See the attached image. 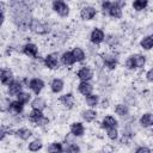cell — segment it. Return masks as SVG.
<instances>
[{"label":"cell","mask_w":153,"mask_h":153,"mask_svg":"<svg viewBox=\"0 0 153 153\" xmlns=\"http://www.w3.org/2000/svg\"><path fill=\"white\" fill-rule=\"evenodd\" d=\"M115 114L120 117H127L129 115V108L126 103H118L115 105Z\"/></svg>","instance_id":"cell-27"},{"label":"cell","mask_w":153,"mask_h":153,"mask_svg":"<svg viewBox=\"0 0 153 153\" xmlns=\"http://www.w3.org/2000/svg\"><path fill=\"white\" fill-rule=\"evenodd\" d=\"M20 92H23V82L20 80L14 79L8 86H7V93L10 97H17Z\"/></svg>","instance_id":"cell-10"},{"label":"cell","mask_w":153,"mask_h":153,"mask_svg":"<svg viewBox=\"0 0 153 153\" xmlns=\"http://www.w3.org/2000/svg\"><path fill=\"white\" fill-rule=\"evenodd\" d=\"M97 16V10L93 6H84L80 10V18L82 20H92Z\"/></svg>","instance_id":"cell-13"},{"label":"cell","mask_w":153,"mask_h":153,"mask_svg":"<svg viewBox=\"0 0 153 153\" xmlns=\"http://www.w3.org/2000/svg\"><path fill=\"white\" fill-rule=\"evenodd\" d=\"M105 32L102 30V29H99V27H94L92 31H91V33H90V41H91V43L92 44H94V45H98V44H100V43H103L104 41H105Z\"/></svg>","instance_id":"cell-9"},{"label":"cell","mask_w":153,"mask_h":153,"mask_svg":"<svg viewBox=\"0 0 153 153\" xmlns=\"http://www.w3.org/2000/svg\"><path fill=\"white\" fill-rule=\"evenodd\" d=\"M69 131L73 136L75 137H80L84 135L85 133V127L81 122H73L71 126H69Z\"/></svg>","instance_id":"cell-18"},{"label":"cell","mask_w":153,"mask_h":153,"mask_svg":"<svg viewBox=\"0 0 153 153\" xmlns=\"http://www.w3.org/2000/svg\"><path fill=\"white\" fill-rule=\"evenodd\" d=\"M63 87H65V81L61 78H54L50 82V90H51L53 93L57 94V93L62 92Z\"/></svg>","instance_id":"cell-21"},{"label":"cell","mask_w":153,"mask_h":153,"mask_svg":"<svg viewBox=\"0 0 153 153\" xmlns=\"http://www.w3.org/2000/svg\"><path fill=\"white\" fill-rule=\"evenodd\" d=\"M146 65V56L141 55V54H134L130 55L127 60H126V67L130 71L134 69H139V68H143Z\"/></svg>","instance_id":"cell-3"},{"label":"cell","mask_w":153,"mask_h":153,"mask_svg":"<svg viewBox=\"0 0 153 153\" xmlns=\"http://www.w3.org/2000/svg\"><path fill=\"white\" fill-rule=\"evenodd\" d=\"M139 124L142 128H149L153 127V114L152 112H145L139 118Z\"/></svg>","instance_id":"cell-20"},{"label":"cell","mask_w":153,"mask_h":153,"mask_svg":"<svg viewBox=\"0 0 153 153\" xmlns=\"http://www.w3.org/2000/svg\"><path fill=\"white\" fill-rule=\"evenodd\" d=\"M109 47H112L115 48L117 44H118V38L115 36V35H106L105 36V41H104Z\"/></svg>","instance_id":"cell-36"},{"label":"cell","mask_w":153,"mask_h":153,"mask_svg":"<svg viewBox=\"0 0 153 153\" xmlns=\"http://www.w3.org/2000/svg\"><path fill=\"white\" fill-rule=\"evenodd\" d=\"M63 151H65V147L62 142H59V141H54L49 143V146L47 147L48 153H63Z\"/></svg>","instance_id":"cell-30"},{"label":"cell","mask_w":153,"mask_h":153,"mask_svg":"<svg viewBox=\"0 0 153 153\" xmlns=\"http://www.w3.org/2000/svg\"><path fill=\"white\" fill-rule=\"evenodd\" d=\"M51 8L55 13H57V16L65 18L68 17L69 14V6L67 2L62 1V0H55L51 2Z\"/></svg>","instance_id":"cell-4"},{"label":"cell","mask_w":153,"mask_h":153,"mask_svg":"<svg viewBox=\"0 0 153 153\" xmlns=\"http://www.w3.org/2000/svg\"><path fill=\"white\" fill-rule=\"evenodd\" d=\"M134 153H152V149L147 146H139V147H136Z\"/></svg>","instance_id":"cell-39"},{"label":"cell","mask_w":153,"mask_h":153,"mask_svg":"<svg viewBox=\"0 0 153 153\" xmlns=\"http://www.w3.org/2000/svg\"><path fill=\"white\" fill-rule=\"evenodd\" d=\"M117 126H118V121L111 115L104 116L102 122H100V128L104 129V130H108V129H111V128H117Z\"/></svg>","instance_id":"cell-12"},{"label":"cell","mask_w":153,"mask_h":153,"mask_svg":"<svg viewBox=\"0 0 153 153\" xmlns=\"http://www.w3.org/2000/svg\"><path fill=\"white\" fill-rule=\"evenodd\" d=\"M10 6L12 10V20L16 26L22 31L30 29V24L33 17L31 16V11L27 7V4L22 1H13L10 4Z\"/></svg>","instance_id":"cell-1"},{"label":"cell","mask_w":153,"mask_h":153,"mask_svg":"<svg viewBox=\"0 0 153 153\" xmlns=\"http://www.w3.org/2000/svg\"><path fill=\"white\" fill-rule=\"evenodd\" d=\"M16 98H17L18 102H20V103L24 104V105L27 104V103H31V100H32V99H31V93H30V92H25V91L20 92Z\"/></svg>","instance_id":"cell-33"},{"label":"cell","mask_w":153,"mask_h":153,"mask_svg":"<svg viewBox=\"0 0 153 153\" xmlns=\"http://www.w3.org/2000/svg\"><path fill=\"white\" fill-rule=\"evenodd\" d=\"M60 60H61V63L69 67V66H73L75 63V60L73 57V54L72 51H65L61 56H60Z\"/></svg>","instance_id":"cell-26"},{"label":"cell","mask_w":153,"mask_h":153,"mask_svg":"<svg viewBox=\"0 0 153 153\" xmlns=\"http://www.w3.org/2000/svg\"><path fill=\"white\" fill-rule=\"evenodd\" d=\"M49 123V118L47 117V116H44L42 120H39L35 126H37V127H44V126H47Z\"/></svg>","instance_id":"cell-40"},{"label":"cell","mask_w":153,"mask_h":153,"mask_svg":"<svg viewBox=\"0 0 153 153\" xmlns=\"http://www.w3.org/2000/svg\"><path fill=\"white\" fill-rule=\"evenodd\" d=\"M14 80L13 78V72L10 68H2L1 69V74H0V81L4 86H8L12 81Z\"/></svg>","instance_id":"cell-15"},{"label":"cell","mask_w":153,"mask_h":153,"mask_svg":"<svg viewBox=\"0 0 153 153\" xmlns=\"http://www.w3.org/2000/svg\"><path fill=\"white\" fill-rule=\"evenodd\" d=\"M102 59L104 68H108L109 71H114L118 65V57L115 54H104L102 55Z\"/></svg>","instance_id":"cell-6"},{"label":"cell","mask_w":153,"mask_h":153,"mask_svg":"<svg viewBox=\"0 0 153 153\" xmlns=\"http://www.w3.org/2000/svg\"><path fill=\"white\" fill-rule=\"evenodd\" d=\"M146 79L148 82H152L153 84V67L149 68L147 72H146Z\"/></svg>","instance_id":"cell-41"},{"label":"cell","mask_w":153,"mask_h":153,"mask_svg":"<svg viewBox=\"0 0 153 153\" xmlns=\"http://www.w3.org/2000/svg\"><path fill=\"white\" fill-rule=\"evenodd\" d=\"M44 86H45V84H44V81L41 79V78H31L29 81H27V87L31 90V92L32 93H35L36 96H38L41 92H42V90L44 88Z\"/></svg>","instance_id":"cell-8"},{"label":"cell","mask_w":153,"mask_h":153,"mask_svg":"<svg viewBox=\"0 0 153 153\" xmlns=\"http://www.w3.org/2000/svg\"><path fill=\"white\" fill-rule=\"evenodd\" d=\"M131 5H133V8L135 11L140 12V11L146 10V7L148 6V1L147 0H135V1H133Z\"/></svg>","instance_id":"cell-34"},{"label":"cell","mask_w":153,"mask_h":153,"mask_svg":"<svg viewBox=\"0 0 153 153\" xmlns=\"http://www.w3.org/2000/svg\"><path fill=\"white\" fill-rule=\"evenodd\" d=\"M44 117V114L42 110H37V109H31V111L27 114V118L31 123L36 124L39 120H42Z\"/></svg>","instance_id":"cell-22"},{"label":"cell","mask_w":153,"mask_h":153,"mask_svg":"<svg viewBox=\"0 0 153 153\" xmlns=\"http://www.w3.org/2000/svg\"><path fill=\"white\" fill-rule=\"evenodd\" d=\"M111 5H112V2H111V1H103V2L100 4V6H102V12H103L104 14H106V16H108V12H109V10H110Z\"/></svg>","instance_id":"cell-38"},{"label":"cell","mask_w":153,"mask_h":153,"mask_svg":"<svg viewBox=\"0 0 153 153\" xmlns=\"http://www.w3.org/2000/svg\"><path fill=\"white\" fill-rule=\"evenodd\" d=\"M23 54L30 59H37L38 56V47L35 43H26L23 45Z\"/></svg>","instance_id":"cell-11"},{"label":"cell","mask_w":153,"mask_h":153,"mask_svg":"<svg viewBox=\"0 0 153 153\" xmlns=\"http://www.w3.org/2000/svg\"><path fill=\"white\" fill-rule=\"evenodd\" d=\"M80 152H81L80 146L74 143V142H71V143L66 145L65 151H63V153H80Z\"/></svg>","instance_id":"cell-35"},{"label":"cell","mask_w":153,"mask_h":153,"mask_svg":"<svg viewBox=\"0 0 153 153\" xmlns=\"http://www.w3.org/2000/svg\"><path fill=\"white\" fill-rule=\"evenodd\" d=\"M99 102H100L99 96L96 94V93H92V94L85 97V103H86L87 106H90V109H93L97 105H99Z\"/></svg>","instance_id":"cell-29"},{"label":"cell","mask_w":153,"mask_h":153,"mask_svg":"<svg viewBox=\"0 0 153 153\" xmlns=\"http://www.w3.org/2000/svg\"><path fill=\"white\" fill-rule=\"evenodd\" d=\"M108 16L111 17V18H114V19H120V18H122L123 11H122V7L118 5L117 1H114V2H112L111 7H110V10H109V12H108Z\"/></svg>","instance_id":"cell-19"},{"label":"cell","mask_w":153,"mask_h":153,"mask_svg":"<svg viewBox=\"0 0 153 153\" xmlns=\"http://www.w3.org/2000/svg\"><path fill=\"white\" fill-rule=\"evenodd\" d=\"M108 106H109V100H108V99H104V100L102 102V108L105 109V108H108Z\"/></svg>","instance_id":"cell-42"},{"label":"cell","mask_w":153,"mask_h":153,"mask_svg":"<svg viewBox=\"0 0 153 153\" xmlns=\"http://www.w3.org/2000/svg\"><path fill=\"white\" fill-rule=\"evenodd\" d=\"M59 102H60L66 109H72V108L74 106V104H75V98H74L73 93L68 92V93H65V94L60 96Z\"/></svg>","instance_id":"cell-14"},{"label":"cell","mask_w":153,"mask_h":153,"mask_svg":"<svg viewBox=\"0 0 153 153\" xmlns=\"http://www.w3.org/2000/svg\"><path fill=\"white\" fill-rule=\"evenodd\" d=\"M60 57H59V54L57 53H50L48 55H45V57L43 59V65L44 67H47L48 69H57L59 66H60Z\"/></svg>","instance_id":"cell-5"},{"label":"cell","mask_w":153,"mask_h":153,"mask_svg":"<svg viewBox=\"0 0 153 153\" xmlns=\"http://www.w3.org/2000/svg\"><path fill=\"white\" fill-rule=\"evenodd\" d=\"M14 134H16V136H17L18 139H20V140H23V141H26V140H29V139L32 136L31 129H29V128H26V127H22V128H19V129H17Z\"/></svg>","instance_id":"cell-23"},{"label":"cell","mask_w":153,"mask_h":153,"mask_svg":"<svg viewBox=\"0 0 153 153\" xmlns=\"http://www.w3.org/2000/svg\"><path fill=\"white\" fill-rule=\"evenodd\" d=\"M152 37H153V35H152Z\"/></svg>","instance_id":"cell-43"},{"label":"cell","mask_w":153,"mask_h":153,"mask_svg":"<svg viewBox=\"0 0 153 153\" xmlns=\"http://www.w3.org/2000/svg\"><path fill=\"white\" fill-rule=\"evenodd\" d=\"M72 54H73V57H74L75 62H82L86 59V54H85V51L81 47H74L72 49Z\"/></svg>","instance_id":"cell-28"},{"label":"cell","mask_w":153,"mask_h":153,"mask_svg":"<svg viewBox=\"0 0 153 153\" xmlns=\"http://www.w3.org/2000/svg\"><path fill=\"white\" fill-rule=\"evenodd\" d=\"M7 110H8V112H11L13 115H20L24 111V104H22L17 99L12 100L7 104Z\"/></svg>","instance_id":"cell-17"},{"label":"cell","mask_w":153,"mask_h":153,"mask_svg":"<svg viewBox=\"0 0 153 153\" xmlns=\"http://www.w3.org/2000/svg\"><path fill=\"white\" fill-rule=\"evenodd\" d=\"M105 131H106V136H108L111 141L118 140V130H117V128H111V129H108V130H105Z\"/></svg>","instance_id":"cell-37"},{"label":"cell","mask_w":153,"mask_h":153,"mask_svg":"<svg viewBox=\"0 0 153 153\" xmlns=\"http://www.w3.org/2000/svg\"><path fill=\"white\" fill-rule=\"evenodd\" d=\"M42 147H43V142L39 139H35V140L30 141L27 145V149L30 152H38L39 149H42Z\"/></svg>","instance_id":"cell-32"},{"label":"cell","mask_w":153,"mask_h":153,"mask_svg":"<svg viewBox=\"0 0 153 153\" xmlns=\"http://www.w3.org/2000/svg\"><path fill=\"white\" fill-rule=\"evenodd\" d=\"M93 85L90 81H80L78 84V92L82 96H90L93 93Z\"/></svg>","instance_id":"cell-16"},{"label":"cell","mask_w":153,"mask_h":153,"mask_svg":"<svg viewBox=\"0 0 153 153\" xmlns=\"http://www.w3.org/2000/svg\"><path fill=\"white\" fill-rule=\"evenodd\" d=\"M29 30H31L36 35L43 36V35L49 33V31H50V24L47 23V22H43L41 19L33 18L31 20V24H30V29Z\"/></svg>","instance_id":"cell-2"},{"label":"cell","mask_w":153,"mask_h":153,"mask_svg":"<svg viewBox=\"0 0 153 153\" xmlns=\"http://www.w3.org/2000/svg\"><path fill=\"white\" fill-rule=\"evenodd\" d=\"M94 76V72L90 66H82L76 72V78L80 81H91Z\"/></svg>","instance_id":"cell-7"},{"label":"cell","mask_w":153,"mask_h":153,"mask_svg":"<svg viewBox=\"0 0 153 153\" xmlns=\"http://www.w3.org/2000/svg\"><path fill=\"white\" fill-rule=\"evenodd\" d=\"M140 47L143 50H151L153 49V37L152 36H145L140 41Z\"/></svg>","instance_id":"cell-31"},{"label":"cell","mask_w":153,"mask_h":153,"mask_svg":"<svg viewBox=\"0 0 153 153\" xmlns=\"http://www.w3.org/2000/svg\"><path fill=\"white\" fill-rule=\"evenodd\" d=\"M97 111L94 109H86L84 111H81V117L85 122L90 123V122H93L96 118H97Z\"/></svg>","instance_id":"cell-25"},{"label":"cell","mask_w":153,"mask_h":153,"mask_svg":"<svg viewBox=\"0 0 153 153\" xmlns=\"http://www.w3.org/2000/svg\"><path fill=\"white\" fill-rule=\"evenodd\" d=\"M30 105H31L32 109H37V110H42V111H43V110L47 108V102H45L44 98L37 96V97H35V98L31 100Z\"/></svg>","instance_id":"cell-24"}]
</instances>
